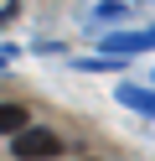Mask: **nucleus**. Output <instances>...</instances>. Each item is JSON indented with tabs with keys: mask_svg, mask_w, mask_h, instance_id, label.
Listing matches in <instances>:
<instances>
[{
	"mask_svg": "<svg viewBox=\"0 0 155 161\" xmlns=\"http://www.w3.org/2000/svg\"><path fill=\"white\" fill-rule=\"evenodd\" d=\"M10 151H16V156H57L62 140L52 135V130H26V125H21L16 140H10Z\"/></svg>",
	"mask_w": 155,
	"mask_h": 161,
	"instance_id": "nucleus-1",
	"label": "nucleus"
},
{
	"mask_svg": "<svg viewBox=\"0 0 155 161\" xmlns=\"http://www.w3.org/2000/svg\"><path fill=\"white\" fill-rule=\"evenodd\" d=\"M21 125H26V109H21V104H0V130H5V135H16Z\"/></svg>",
	"mask_w": 155,
	"mask_h": 161,
	"instance_id": "nucleus-2",
	"label": "nucleus"
}]
</instances>
